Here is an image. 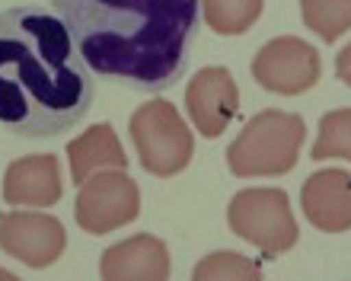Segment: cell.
<instances>
[{"label": "cell", "instance_id": "obj_1", "mask_svg": "<svg viewBox=\"0 0 351 281\" xmlns=\"http://www.w3.org/2000/svg\"><path fill=\"white\" fill-rule=\"evenodd\" d=\"M96 99V74L64 19L45 7L0 13V128L16 138L71 132Z\"/></svg>", "mask_w": 351, "mask_h": 281}, {"label": "cell", "instance_id": "obj_2", "mask_svg": "<svg viewBox=\"0 0 351 281\" xmlns=\"http://www.w3.org/2000/svg\"><path fill=\"white\" fill-rule=\"evenodd\" d=\"M93 74L134 90H167L185 74L198 0H55Z\"/></svg>", "mask_w": 351, "mask_h": 281}, {"label": "cell", "instance_id": "obj_3", "mask_svg": "<svg viewBox=\"0 0 351 281\" xmlns=\"http://www.w3.org/2000/svg\"><path fill=\"white\" fill-rule=\"evenodd\" d=\"M306 140V122L294 112L262 109L243 125L230 147L227 167L233 176H285L297 167L300 147Z\"/></svg>", "mask_w": 351, "mask_h": 281}, {"label": "cell", "instance_id": "obj_4", "mask_svg": "<svg viewBox=\"0 0 351 281\" xmlns=\"http://www.w3.org/2000/svg\"><path fill=\"white\" fill-rule=\"evenodd\" d=\"M131 140L138 147L141 167L150 176H176L192 163L195 138L169 99H150L131 115Z\"/></svg>", "mask_w": 351, "mask_h": 281}, {"label": "cell", "instance_id": "obj_5", "mask_svg": "<svg viewBox=\"0 0 351 281\" xmlns=\"http://www.w3.org/2000/svg\"><path fill=\"white\" fill-rule=\"evenodd\" d=\"M227 224L240 240L265 256H281L297 243V221L281 188H243L227 205Z\"/></svg>", "mask_w": 351, "mask_h": 281}, {"label": "cell", "instance_id": "obj_6", "mask_svg": "<svg viewBox=\"0 0 351 281\" xmlns=\"http://www.w3.org/2000/svg\"><path fill=\"white\" fill-rule=\"evenodd\" d=\"M77 224L86 234H112L141 215V188L125 169H102L80 186Z\"/></svg>", "mask_w": 351, "mask_h": 281}, {"label": "cell", "instance_id": "obj_7", "mask_svg": "<svg viewBox=\"0 0 351 281\" xmlns=\"http://www.w3.org/2000/svg\"><path fill=\"white\" fill-rule=\"evenodd\" d=\"M323 74V61L310 42L294 36L271 38L252 58V77L268 93L278 96H300L313 90Z\"/></svg>", "mask_w": 351, "mask_h": 281}, {"label": "cell", "instance_id": "obj_8", "mask_svg": "<svg viewBox=\"0 0 351 281\" xmlns=\"http://www.w3.org/2000/svg\"><path fill=\"white\" fill-rule=\"evenodd\" d=\"M67 246V230L58 217L42 211L0 215V249L29 269H48Z\"/></svg>", "mask_w": 351, "mask_h": 281}, {"label": "cell", "instance_id": "obj_9", "mask_svg": "<svg viewBox=\"0 0 351 281\" xmlns=\"http://www.w3.org/2000/svg\"><path fill=\"white\" fill-rule=\"evenodd\" d=\"M185 112L202 138H221L233 115L240 112V90L227 67H202L189 80Z\"/></svg>", "mask_w": 351, "mask_h": 281}, {"label": "cell", "instance_id": "obj_10", "mask_svg": "<svg viewBox=\"0 0 351 281\" xmlns=\"http://www.w3.org/2000/svg\"><path fill=\"white\" fill-rule=\"evenodd\" d=\"M304 217L323 234L351 230V173L348 169H316L300 192Z\"/></svg>", "mask_w": 351, "mask_h": 281}, {"label": "cell", "instance_id": "obj_11", "mask_svg": "<svg viewBox=\"0 0 351 281\" xmlns=\"http://www.w3.org/2000/svg\"><path fill=\"white\" fill-rule=\"evenodd\" d=\"M61 186V163L55 154H29L7 167L3 176V201L16 208H51L58 205Z\"/></svg>", "mask_w": 351, "mask_h": 281}, {"label": "cell", "instance_id": "obj_12", "mask_svg": "<svg viewBox=\"0 0 351 281\" xmlns=\"http://www.w3.org/2000/svg\"><path fill=\"white\" fill-rule=\"evenodd\" d=\"M99 275L102 281H169V249L160 236H128L102 253Z\"/></svg>", "mask_w": 351, "mask_h": 281}, {"label": "cell", "instance_id": "obj_13", "mask_svg": "<svg viewBox=\"0 0 351 281\" xmlns=\"http://www.w3.org/2000/svg\"><path fill=\"white\" fill-rule=\"evenodd\" d=\"M67 160H71V179H74V186H84L86 179L102 173V169L128 167V157H125V147H121L119 134L106 122L90 125L84 134L67 140Z\"/></svg>", "mask_w": 351, "mask_h": 281}, {"label": "cell", "instance_id": "obj_14", "mask_svg": "<svg viewBox=\"0 0 351 281\" xmlns=\"http://www.w3.org/2000/svg\"><path fill=\"white\" fill-rule=\"evenodd\" d=\"M265 0H202V16L217 36H243L262 16Z\"/></svg>", "mask_w": 351, "mask_h": 281}, {"label": "cell", "instance_id": "obj_15", "mask_svg": "<svg viewBox=\"0 0 351 281\" xmlns=\"http://www.w3.org/2000/svg\"><path fill=\"white\" fill-rule=\"evenodd\" d=\"M300 19L310 32L335 42L351 29V0H300Z\"/></svg>", "mask_w": 351, "mask_h": 281}, {"label": "cell", "instance_id": "obj_16", "mask_svg": "<svg viewBox=\"0 0 351 281\" xmlns=\"http://www.w3.org/2000/svg\"><path fill=\"white\" fill-rule=\"evenodd\" d=\"M310 157L351 163V109H332L319 119V132L310 147Z\"/></svg>", "mask_w": 351, "mask_h": 281}, {"label": "cell", "instance_id": "obj_17", "mask_svg": "<svg viewBox=\"0 0 351 281\" xmlns=\"http://www.w3.org/2000/svg\"><path fill=\"white\" fill-rule=\"evenodd\" d=\"M192 281H262V269L250 256L221 249L198 259V265L192 269Z\"/></svg>", "mask_w": 351, "mask_h": 281}, {"label": "cell", "instance_id": "obj_18", "mask_svg": "<svg viewBox=\"0 0 351 281\" xmlns=\"http://www.w3.org/2000/svg\"><path fill=\"white\" fill-rule=\"evenodd\" d=\"M335 74H339V80H342L345 86H351V42L339 51V58H335Z\"/></svg>", "mask_w": 351, "mask_h": 281}, {"label": "cell", "instance_id": "obj_19", "mask_svg": "<svg viewBox=\"0 0 351 281\" xmlns=\"http://www.w3.org/2000/svg\"><path fill=\"white\" fill-rule=\"evenodd\" d=\"M0 281H19L13 272H7V269H0Z\"/></svg>", "mask_w": 351, "mask_h": 281}]
</instances>
